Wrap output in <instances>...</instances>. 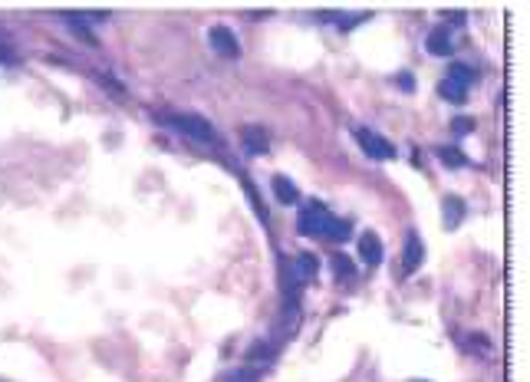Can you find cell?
Instances as JSON below:
<instances>
[{
    "instance_id": "obj_6",
    "label": "cell",
    "mask_w": 530,
    "mask_h": 382,
    "mask_svg": "<svg viewBox=\"0 0 530 382\" xmlns=\"http://www.w3.org/2000/svg\"><path fill=\"white\" fill-rule=\"evenodd\" d=\"M418 264H422V241H418V234H408L405 238V257H402V274H412Z\"/></svg>"
},
{
    "instance_id": "obj_8",
    "label": "cell",
    "mask_w": 530,
    "mask_h": 382,
    "mask_svg": "<svg viewBox=\"0 0 530 382\" xmlns=\"http://www.w3.org/2000/svg\"><path fill=\"white\" fill-rule=\"evenodd\" d=\"M274 195H277V201H280V204H294L296 198H300V191H296V185L290 182V178H287V175H274Z\"/></svg>"
},
{
    "instance_id": "obj_10",
    "label": "cell",
    "mask_w": 530,
    "mask_h": 382,
    "mask_svg": "<svg viewBox=\"0 0 530 382\" xmlns=\"http://www.w3.org/2000/svg\"><path fill=\"white\" fill-rule=\"evenodd\" d=\"M294 270H296V277H300V280L316 277V270H320V260L313 257V254H300V257L294 260Z\"/></svg>"
},
{
    "instance_id": "obj_7",
    "label": "cell",
    "mask_w": 530,
    "mask_h": 382,
    "mask_svg": "<svg viewBox=\"0 0 530 382\" xmlns=\"http://www.w3.org/2000/svg\"><path fill=\"white\" fill-rule=\"evenodd\" d=\"M244 145H247V152L250 155H260L267 152V132L260 129V125H244Z\"/></svg>"
},
{
    "instance_id": "obj_12",
    "label": "cell",
    "mask_w": 530,
    "mask_h": 382,
    "mask_svg": "<svg viewBox=\"0 0 530 382\" xmlns=\"http://www.w3.org/2000/svg\"><path fill=\"white\" fill-rule=\"evenodd\" d=\"M352 234V228L350 224H346V221H340V218H333V224H330V234H326V238L330 241H346Z\"/></svg>"
},
{
    "instance_id": "obj_1",
    "label": "cell",
    "mask_w": 530,
    "mask_h": 382,
    "mask_svg": "<svg viewBox=\"0 0 530 382\" xmlns=\"http://www.w3.org/2000/svg\"><path fill=\"white\" fill-rule=\"evenodd\" d=\"M330 224H333V214L323 204H306L296 218V231L303 238H326L330 234Z\"/></svg>"
},
{
    "instance_id": "obj_9",
    "label": "cell",
    "mask_w": 530,
    "mask_h": 382,
    "mask_svg": "<svg viewBox=\"0 0 530 382\" xmlns=\"http://www.w3.org/2000/svg\"><path fill=\"white\" fill-rule=\"evenodd\" d=\"M428 53H435V57H448L451 53V37H448L445 27H438L432 37H428Z\"/></svg>"
},
{
    "instance_id": "obj_3",
    "label": "cell",
    "mask_w": 530,
    "mask_h": 382,
    "mask_svg": "<svg viewBox=\"0 0 530 382\" xmlns=\"http://www.w3.org/2000/svg\"><path fill=\"white\" fill-rule=\"evenodd\" d=\"M175 129L191 135L195 142H214V129H211V122L201 119V115H175Z\"/></svg>"
},
{
    "instance_id": "obj_11",
    "label": "cell",
    "mask_w": 530,
    "mask_h": 382,
    "mask_svg": "<svg viewBox=\"0 0 530 382\" xmlns=\"http://www.w3.org/2000/svg\"><path fill=\"white\" fill-rule=\"evenodd\" d=\"M442 96H445V99H451V103H464V96H468V83L448 76L445 83H442Z\"/></svg>"
},
{
    "instance_id": "obj_13",
    "label": "cell",
    "mask_w": 530,
    "mask_h": 382,
    "mask_svg": "<svg viewBox=\"0 0 530 382\" xmlns=\"http://www.w3.org/2000/svg\"><path fill=\"white\" fill-rule=\"evenodd\" d=\"M451 79H461V83H468L471 86V79H474V69L471 66H464V63H458V66H451V73H448Z\"/></svg>"
},
{
    "instance_id": "obj_4",
    "label": "cell",
    "mask_w": 530,
    "mask_h": 382,
    "mask_svg": "<svg viewBox=\"0 0 530 382\" xmlns=\"http://www.w3.org/2000/svg\"><path fill=\"white\" fill-rule=\"evenodd\" d=\"M208 43H211V50H214V53H221V57H241V47H237V37L234 33H231V30L227 27H211L208 30Z\"/></svg>"
},
{
    "instance_id": "obj_5",
    "label": "cell",
    "mask_w": 530,
    "mask_h": 382,
    "mask_svg": "<svg viewBox=\"0 0 530 382\" xmlns=\"http://www.w3.org/2000/svg\"><path fill=\"white\" fill-rule=\"evenodd\" d=\"M359 257L362 264H369V267H379L382 264V241H379V234H362L359 238Z\"/></svg>"
},
{
    "instance_id": "obj_14",
    "label": "cell",
    "mask_w": 530,
    "mask_h": 382,
    "mask_svg": "<svg viewBox=\"0 0 530 382\" xmlns=\"http://www.w3.org/2000/svg\"><path fill=\"white\" fill-rule=\"evenodd\" d=\"M333 267H336V274H340V277H342V274H346V277H352V264L346 257H336V260H333Z\"/></svg>"
},
{
    "instance_id": "obj_15",
    "label": "cell",
    "mask_w": 530,
    "mask_h": 382,
    "mask_svg": "<svg viewBox=\"0 0 530 382\" xmlns=\"http://www.w3.org/2000/svg\"><path fill=\"white\" fill-rule=\"evenodd\" d=\"M442 158H445V162H454V165L461 162V155H458V152H448V149H442Z\"/></svg>"
},
{
    "instance_id": "obj_2",
    "label": "cell",
    "mask_w": 530,
    "mask_h": 382,
    "mask_svg": "<svg viewBox=\"0 0 530 382\" xmlns=\"http://www.w3.org/2000/svg\"><path fill=\"white\" fill-rule=\"evenodd\" d=\"M356 139H359L362 152L369 155V158H376V162H388V158H396V145L386 142L379 132H372V129H356Z\"/></svg>"
}]
</instances>
